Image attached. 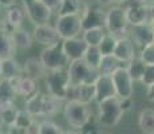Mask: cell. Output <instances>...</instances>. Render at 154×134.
Masks as SVG:
<instances>
[{"mask_svg": "<svg viewBox=\"0 0 154 134\" xmlns=\"http://www.w3.org/2000/svg\"><path fill=\"white\" fill-rule=\"evenodd\" d=\"M126 11V17L129 24L134 26H141L145 23H152V16H153V4H146L145 2H138V3H130L125 8Z\"/></svg>", "mask_w": 154, "mask_h": 134, "instance_id": "cell-8", "label": "cell"}, {"mask_svg": "<svg viewBox=\"0 0 154 134\" xmlns=\"http://www.w3.org/2000/svg\"><path fill=\"white\" fill-rule=\"evenodd\" d=\"M112 82H114L115 90H117V97L121 99H129L133 97L134 93V80L131 79L129 71L126 67L121 66L118 70H115L112 73Z\"/></svg>", "mask_w": 154, "mask_h": 134, "instance_id": "cell-9", "label": "cell"}, {"mask_svg": "<svg viewBox=\"0 0 154 134\" xmlns=\"http://www.w3.org/2000/svg\"><path fill=\"white\" fill-rule=\"evenodd\" d=\"M40 61L44 64V67L48 71L51 70H60V68H66L70 64V59L63 51L62 43L54 44V46H48L40 52Z\"/></svg>", "mask_w": 154, "mask_h": 134, "instance_id": "cell-6", "label": "cell"}, {"mask_svg": "<svg viewBox=\"0 0 154 134\" xmlns=\"http://www.w3.org/2000/svg\"><path fill=\"white\" fill-rule=\"evenodd\" d=\"M126 68L134 82H141L142 76H143V73H145V68H146V64H145V62L142 61L141 58H133L131 61L127 63Z\"/></svg>", "mask_w": 154, "mask_h": 134, "instance_id": "cell-27", "label": "cell"}, {"mask_svg": "<svg viewBox=\"0 0 154 134\" xmlns=\"http://www.w3.org/2000/svg\"><path fill=\"white\" fill-rule=\"evenodd\" d=\"M83 10L85 7H82L81 0H62V5L59 8L58 14L59 16H62V15H74V14L81 15L83 12Z\"/></svg>", "mask_w": 154, "mask_h": 134, "instance_id": "cell-30", "label": "cell"}, {"mask_svg": "<svg viewBox=\"0 0 154 134\" xmlns=\"http://www.w3.org/2000/svg\"><path fill=\"white\" fill-rule=\"evenodd\" d=\"M121 67V62L114 55H103L99 64V75H112L115 70Z\"/></svg>", "mask_w": 154, "mask_h": 134, "instance_id": "cell-25", "label": "cell"}, {"mask_svg": "<svg viewBox=\"0 0 154 134\" xmlns=\"http://www.w3.org/2000/svg\"><path fill=\"white\" fill-rule=\"evenodd\" d=\"M40 2H42L47 8H50L52 12H54V11H59V8H60V5H62V0H40Z\"/></svg>", "mask_w": 154, "mask_h": 134, "instance_id": "cell-38", "label": "cell"}, {"mask_svg": "<svg viewBox=\"0 0 154 134\" xmlns=\"http://www.w3.org/2000/svg\"><path fill=\"white\" fill-rule=\"evenodd\" d=\"M17 113H19V110L16 109L14 102H10V101L0 102V118H2L3 125L8 127H14Z\"/></svg>", "mask_w": 154, "mask_h": 134, "instance_id": "cell-21", "label": "cell"}, {"mask_svg": "<svg viewBox=\"0 0 154 134\" xmlns=\"http://www.w3.org/2000/svg\"><path fill=\"white\" fill-rule=\"evenodd\" d=\"M106 35L105 28H90V30H85L83 31V39L88 46H95L98 47L102 42L103 36Z\"/></svg>", "mask_w": 154, "mask_h": 134, "instance_id": "cell-31", "label": "cell"}, {"mask_svg": "<svg viewBox=\"0 0 154 134\" xmlns=\"http://www.w3.org/2000/svg\"><path fill=\"white\" fill-rule=\"evenodd\" d=\"M0 79H2V61H0Z\"/></svg>", "mask_w": 154, "mask_h": 134, "instance_id": "cell-46", "label": "cell"}, {"mask_svg": "<svg viewBox=\"0 0 154 134\" xmlns=\"http://www.w3.org/2000/svg\"><path fill=\"white\" fill-rule=\"evenodd\" d=\"M127 22L126 11L122 7H111L107 11V16H106V28H107L109 34L114 35L117 39L119 38L127 36Z\"/></svg>", "mask_w": 154, "mask_h": 134, "instance_id": "cell-5", "label": "cell"}, {"mask_svg": "<svg viewBox=\"0 0 154 134\" xmlns=\"http://www.w3.org/2000/svg\"><path fill=\"white\" fill-rule=\"evenodd\" d=\"M102 52H100L99 47H95V46H88L87 51L85 52V62L88 64V66H91L93 68H95V70H98L99 68V64H100V61H102Z\"/></svg>", "mask_w": 154, "mask_h": 134, "instance_id": "cell-32", "label": "cell"}, {"mask_svg": "<svg viewBox=\"0 0 154 134\" xmlns=\"http://www.w3.org/2000/svg\"><path fill=\"white\" fill-rule=\"evenodd\" d=\"M67 102L90 103L95 101V85H71L66 95Z\"/></svg>", "mask_w": 154, "mask_h": 134, "instance_id": "cell-12", "label": "cell"}, {"mask_svg": "<svg viewBox=\"0 0 154 134\" xmlns=\"http://www.w3.org/2000/svg\"><path fill=\"white\" fill-rule=\"evenodd\" d=\"M0 5L4 8H11L16 5V0H0Z\"/></svg>", "mask_w": 154, "mask_h": 134, "instance_id": "cell-41", "label": "cell"}, {"mask_svg": "<svg viewBox=\"0 0 154 134\" xmlns=\"http://www.w3.org/2000/svg\"><path fill=\"white\" fill-rule=\"evenodd\" d=\"M64 118L74 129L82 130L91 121V109L88 103L82 102H67L64 107Z\"/></svg>", "mask_w": 154, "mask_h": 134, "instance_id": "cell-2", "label": "cell"}, {"mask_svg": "<svg viewBox=\"0 0 154 134\" xmlns=\"http://www.w3.org/2000/svg\"><path fill=\"white\" fill-rule=\"evenodd\" d=\"M20 75V67L19 63L14 58L3 59L2 61V78L12 79Z\"/></svg>", "mask_w": 154, "mask_h": 134, "instance_id": "cell-28", "label": "cell"}, {"mask_svg": "<svg viewBox=\"0 0 154 134\" xmlns=\"http://www.w3.org/2000/svg\"><path fill=\"white\" fill-rule=\"evenodd\" d=\"M24 71L27 74V76L32 79H40L42 76H44L47 74V68L44 67V64L42 63V61L38 58H28L24 63Z\"/></svg>", "mask_w": 154, "mask_h": 134, "instance_id": "cell-20", "label": "cell"}, {"mask_svg": "<svg viewBox=\"0 0 154 134\" xmlns=\"http://www.w3.org/2000/svg\"><path fill=\"white\" fill-rule=\"evenodd\" d=\"M39 132H40V123H38L36 121H34L27 129H24L20 133L22 134H39Z\"/></svg>", "mask_w": 154, "mask_h": 134, "instance_id": "cell-39", "label": "cell"}, {"mask_svg": "<svg viewBox=\"0 0 154 134\" xmlns=\"http://www.w3.org/2000/svg\"><path fill=\"white\" fill-rule=\"evenodd\" d=\"M2 125H3V122H2V118H0V134H2Z\"/></svg>", "mask_w": 154, "mask_h": 134, "instance_id": "cell-47", "label": "cell"}, {"mask_svg": "<svg viewBox=\"0 0 154 134\" xmlns=\"http://www.w3.org/2000/svg\"><path fill=\"white\" fill-rule=\"evenodd\" d=\"M63 129L59 125L54 123L51 121L40 122V132L39 134H63Z\"/></svg>", "mask_w": 154, "mask_h": 134, "instance_id": "cell-35", "label": "cell"}, {"mask_svg": "<svg viewBox=\"0 0 154 134\" xmlns=\"http://www.w3.org/2000/svg\"><path fill=\"white\" fill-rule=\"evenodd\" d=\"M70 83H71L70 74H69V70H66V68L51 70L47 74L46 86H47V90H48V94L54 95L55 98H58L60 101L66 99Z\"/></svg>", "mask_w": 154, "mask_h": 134, "instance_id": "cell-4", "label": "cell"}, {"mask_svg": "<svg viewBox=\"0 0 154 134\" xmlns=\"http://www.w3.org/2000/svg\"><path fill=\"white\" fill-rule=\"evenodd\" d=\"M142 85L149 87L154 83V64H146V68H145L143 76H142Z\"/></svg>", "mask_w": 154, "mask_h": 134, "instance_id": "cell-37", "label": "cell"}, {"mask_svg": "<svg viewBox=\"0 0 154 134\" xmlns=\"http://www.w3.org/2000/svg\"><path fill=\"white\" fill-rule=\"evenodd\" d=\"M69 74L71 85H94L99 76V71L88 66L85 59L70 62Z\"/></svg>", "mask_w": 154, "mask_h": 134, "instance_id": "cell-3", "label": "cell"}, {"mask_svg": "<svg viewBox=\"0 0 154 134\" xmlns=\"http://www.w3.org/2000/svg\"><path fill=\"white\" fill-rule=\"evenodd\" d=\"M11 80H12L15 89H16L17 95L26 97L27 99L39 91L38 87H36V82H35V79L29 78V76H27V75L26 76L19 75V76H16V78H12Z\"/></svg>", "mask_w": 154, "mask_h": 134, "instance_id": "cell-18", "label": "cell"}, {"mask_svg": "<svg viewBox=\"0 0 154 134\" xmlns=\"http://www.w3.org/2000/svg\"><path fill=\"white\" fill-rule=\"evenodd\" d=\"M153 44H154V38H153Z\"/></svg>", "mask_w": 154, "mask_h": 134, "instance_id": "cell-48", "label": "cell"}, {"mask_svg": "<svg viewBox=\"0 0 154 134\" xmlns=\"http://www.w3.org/2000/svg\"><path fill=\"white\" fill-rule=\"evenodd\" d=\"M34 39L39 44H43V46L48 47V46L58 44L59 40H62V38H60V35H59L58 30H56L55 27H51L47 23V24H40V26L35 27Z\"/></svg>", "mask_w": 154, "mask_h": 134, "instance_id": "cell-14", "label": "cell"}, {"mask_svg": "<svg viewBox=\"0 0 154 134\" xmlns=\"http://www.w3.org/2000/svg\"><path fill=\"white\" fill-rule=\"evenodd\" d=\"M95 85V102L99 103L107 98L117 97V90H115L114 82H112L111 75H99Z\"/></svg>", "mask_w": 154, "mask_h": 134, "instance_id": "cell-15", "label": "cell"}, {"mask_svg": "<svg viewBox=\"0 0 154 134\" xmlns=\"http://www.w3.org/2000/svg\"><path fill=\"white\" fill-rule=\"evenodd\" d=\"M125 109L122 101L118 97L107 98L98 103V122L102 127H114L119 123Z\"/></svg>", "mask_w": 154, "mask_h": 134, "instance_id": "cell-1", "label": "cell"}, {"mask_svg": "<svg viewBox=\"0 0 154 134\" xmlns=\"http://www.w3.org/2000/svg\"><path fill=\"white\" fill-rule=\"evenodd\" d=\"M152 24L154 26V4H153V16H152Z\"/></svg>", "mask_w": 154, "mask_h": 134, "instance_id": "cell-45", "label": "cell"}, {"mask_svg": "<svg viewBox=\"0 0 154 134\" xmlns=\"http://www.w3.org/2000/svg\"><path fill=\"white\" fill-rule=\"evenodd\" d=\"M140 58L145 62V64H154V44L153 43L142 48Z\"/></svg>", "mask_w": 154, "mask_h": 134, "instance_id": "cell-36", "label": "cell"}, {"mask_svg": "<svg viewBox=\"0 0 154 134\" xmlns=\"http://www.w3.org/2000/svg\"><path fill=\"white\" fill-rule=\"evenodd\" d=\"M15 48L16 47L12 42L11 34H8L7 30H0V61L14 58Z\"/></svg>", "mask_w": 154, "mask_h": 134, "instance_id": "cell-22", "label": "cell"}, {"mask_svg": "<svg viewBox=\"0 0 154 134\" xmlns=\"http://www.w3.org/2000/svg\"><path fill=\"white\" fill-rule=\"evenodd\" d=\"M138 125L142 133L154 134V109L146 107L142 110L138 117Z\"/></svg>", "mask_w": 154, "mask_h": 134, "instance_id": "cell-23", "label": "cell"}, {"mask_svg": "<svg viewBox=\"0 0 154 134\" xmlns=\"http://www.w3.org/2000/svg\"><path fill=\"white\" fill-rule=\"evenodd\" d=\"M16 89H15L14 83L11 79L2 78L0 79V102H14L16 98Z\"/></svg>", "mask_w": 154, "mask_h": 134, "instance_id": "cell-26", "label": "cell"}, {"mask_svg": "<svg viewBox=\"0 0 154 134\" xmlns=\"http://www.w3.org/2000/svg\"><path fill=\"white\" fill-rule=\"evenodd\" d=\"M82 16V30L90 28H106V16L107 12L100 7L95 5H85Z\"/></svg>", "mask_w": 154, "mask_h": 134, "instance_id": "cell-11", "label": "cell"}, {"mask_svg": "<svg viewBox=\"0 0 154 134\" xmlns=\"http://www.w3.org/2000/svg\"><path fill=\"white\" fill-rule=\"evenodd\" d=\"M133 43H135L138 47L143 48V47L149 46L153 43L154 38V26L152 23H145L141 26H134L131 31Z\"/></svg>", "mask_w": 154, "mask_h": 134, "instance_id": "cell-16", "label": "cell"}, {"mask_svg": "<svg viewBox=\"0 0 154 134\" xmlns=\"http://www.w3.org/2000/svg\"><path fill=\"white\" fill-rule=\"evenodd\" d=\"M44 103H46V94L38 91L36 94H34L26 101L24 109L34 117H42L44 115Z\"/></svg>", "mask_w": 154, "mask_h": 134, "instance_id": "cell-19", "label": "cell"}, {"mask_svg": "<svg viewBox=\"0 0 154 134\" xmlns=\"http://www.w3.org/2000/svg\"><path fill=\"white\" fill-rule=\"evenodd\" d=\"M23 19H24V12L22 11V8H19L17 5L8 8L7 15H5V23L12 30L19 28L23 23Z\"/></svg>", "mask_w": 154, "mask_h": 134, "instance_id": "cell-29", "label": "cell"}, {"mask_svg": "<svg viewBox=\"0 0 154 134\" xmlns=\"http://www.w3.org/2000/svg\"><path fill=\"white\" fill-rule=\"evenodd\" d=\"M2 134H3V133H2ZM8 134H12V133H8Z\"/></svg>", "mask_w": 154, "mask_h": 134, "instance_id": "cell-49", "label": "cell"}, {"mask_svg": "<svg viewBox=\"0 0 154 134\" xmlns=\"http://www.w3.org/2000/svg\"><path fill=\"white\" fill-rule=\"evenodd\" d=\"M63 51L70 59V62L76 59H83L85 52L87 51L88 44L85 42L83 38H71V39H63L62 42Z\"/></svg>", "mask_w": 154, "mask_h": 134, "instance_id": "cell-13", "label": "cell"}, {"mask_svg": "<svg viewBox=\"0 0 154 134\" xmlns=\"http://www.w3.org/2000/svg\"><path fill=\"white\" fill-rule=\"evenodd\" d=\"M146 97H147V99H149L150 102H153V103H154V83H153L152 86H149V87H147Z\"/></svg>", "mask_w": 154, "mask_h": 134, "instance_id": "cell-42", "label": "cell"}, {"mask_svg": "<svg viewBox=\"0 0 154 134\" xmlns=\"http://www.w3.org/2000/svg\"><path fill=\"white\" fill-rule=\"evenodd\" d=\"M11 38H12V42L16 48L27 50L32 46V38L26 30H22V28L12 30Z\"/></svg>", "mask_w": 154, "mask_h": 134, "instance_id": "cell-24", "label": "cell"}, {"mask_svg": "<svg viewBox=\"0 0 154 134\" xmlns=\"http://www.w3.org/2000/svg\"><path fill=\"white\" fill-rule=\"evenodd\" d=\"M34 121H35L34 115L29 114L26 109L24 110H19L17 117H16V121H15V125H14V127H11V129H15V130H17V132H23V130L27 129V127Z\"/></svg>", "mask_w": 154, "mask_h": 134, "instance_id": "cell-33", "label": "cell"}, {"mask_svg": "<svg viewBox=\"0 0 154 134\" xmlns=\"http://www.w3.org/2000/svg\"><path fill=\"white\" fill-rule=\"evenodd\" d=\"M63 134H81L78 132V129H72V130H67V132H64Z\"/></svg>", "mask_w": 154, "mask_h": 134, "instance_id": "cell-43", "label": "cell"}, {"mask_svg": "<svg viewBox=\"0 0 154 134\" xmlns=\"http://www.w3.org/2000/svg\"><path fill=\"white\" fill-rule=\"evenodd\" d=\"M22 2L28 19L35 26L47 24L48 23L52 11L50 8H47L40 0H22Z\"/></svg>", "mask_w": 154, "mask_h": 134, "instance_id": "cell-10", "label": "cell"}, {"mask_svg": "<svg viewBox=\"0 0 154 134\" xmlns=\"http://www.w3.org/2000/svg\"><path fill=\"white\" fill-rule=\"evenodd\" d=\"M97 2H98L100 5H103V7H110V5H112V4L122 3V2H125V0H97Z\"/></svg>", "mask_w": 154, "mask_h": 134, "instance_id": "cell-40", "label": "cell"}, {"mask_svg": "<svg viewBox=\"0 0 154 134\" xmlns=\"http://www.w3.org/2000/svg\"><path fill=\"white\" fill-rule=\"evenodd\" d=\"M55 28L58 30L62 39L76 38L81 34V31H83L82 30V16L79 14L58 16Z\"/></svg>", "mask_w": 154, "mask_h": 134, "instance_id": "cell-7", "label": "cell"}, {"mask_svg": "<svg viewBox=\"0 0 154 134\" xmlns=\"http://www.w3.org/2000/svg\"><path fill=\"white\" fill-rule=\"evenodd\" d=\"M117 42L118 39L111 34H106L103 36L102 42L99 44V50L102 52V55H112L114 54V50H115V46H117Z\"/></svg>", "mask_w": 154, "mask_h": 134, "instance_id": "cell-34", "label": "cell"}, {"mask_svg": "<svg viewBox=\"0 0 154 134\" xmlns=\"http://www.w3.org/2000/svg\"><path fill=\"white\" fill-rule=\"evenodd\" d=\"M125 2H129V4H130V3H138V2H142V0H125Z\"/></svg>", "mask_w": 154, "mask_h": 134, "instance_id": "cell-44", "label": "cell"}, {"mask_svg": "<svg viewBox=\"0 0 154 134\" xmlns=\"http://www.w3.org/2000/svg\"><path fill=\"white\" fill-rule=\"evenodd\" d=\"M112 55L121 62V63H129L133 58H135V51H134V43L131 39L127 36L119 38L115 46L114 54Z\"/></svg>", "mask_w": 154, "mask_h": 134, "instance_id": "cell-17", "label": "cell"}]
</instances>
